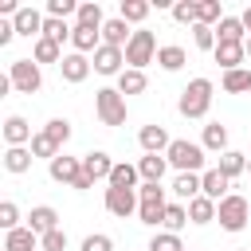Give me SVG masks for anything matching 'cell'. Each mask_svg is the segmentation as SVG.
I'll return each instance as SVG.
<instances>
[{
  "mask_svg": "<svg viewBox=\"0 0 251 251\" xmlns=\"http://www.w3.org/2000/svg\"><path fill=\"white\" fill-rule=\"evenodd\" d=\"M208 106H212V78H192V82L180 90L176 110H180L184 118H204Z\"/></svg>",
  "mask_w": 251,
  "mask_h": 251,
  "instance_id": "1",
  "label": "cell"
},
{
  "mask_svg": "<svg viewBox=\"0 0 251 251\" xmlns=\"http://www.w3.org/2000/svg\"><path fill=\"white\" fill-rule=\"evenodd\" d=\"M165 208H169V200H165L161 184H141L137 188V220L141 224H149V227L165 224Z\"/></svg>",
  "mask_w": 251,
  "mask_h": 251,
  "instance_id": "2",
  "label": "cell"
},
{
  "mask_svg": "<svg viewBox=\"0 0 251 251\" xmlns=\"http://www.w3.org/2000/svg\"><path fill=\"white\" fill-rule=\"evenodd\" d=\"M165 157H169V165L176 173H200L204 169V145H196L188 137H173V145H169Z\"/></svg>",
  "mask_w": 251,
  "mask_h": 251,
  "instance_id": "3",
  "label": "cell"
},
{
  "mask_svg": "<svg viewBox=\"0 0 251 251\" xmlns=\"http://www.w3.org/2000/svg\"><path fill=\"white\" fill-rule=\"evenodd\" d=\"M157 51H161V47H157V35L145 31V27H137L133 39L126 43V67H129V71H141V67H149V63L157 59Z\"/></svg>",
  "mask_w": 251,
  "mask_h": 251,
  "instance_id": "4",
  "label": "cell"
},
{
  "mask_svg": "<svg viewBox=\"0 0 251 251\" xmlns=\"http://www.w3.org/2000/svg\"><path fill=\"white\" fill-rule=\"evenodd\" d=\"M94 110H98L102 126H126V94L118 86L94 90Z\"/></svg>",
  "mask_w": 251,
  "mask_h": 251,
  "instance_id": "5",
  "label": "cell"
},
{
  "mask_svg": "<svg viewBox=\"0 0 251 251\" xmlns=\"http://www.w3.org/2000/svg\"><path fill=\"white\" fill-rule=\"evenodd\" d=\"M216 220H220V227L224 231H243L247 227V220H251V204L243 200V196H224L220 200V208H216Z\"/></svg>",
  "mask_w": 251,
  "mask_h": 251,
  "instance_id": "6",
  "label": "cell"
},
{
  "mask_svg": "<svg viewBox=\"0 0 251 251\" xmlns=\"http://www.w3.org/2000/svg\"><path fill=\"white\" fill-rule=\"evenodd\" d=\"M8 78H12V90H20V94H35L43 86V71L35 59H16L8 67Z\"/></svg>",
  "mask_w": 251,
  "mask_h": 251,
  "instance_id": "7",
  "label": "cell"
},
{
  "mask_svg": "<svg viewBox=\"0 0 251 251\" xmlns=\"http://www.w3.org/2000/svg\"><path fill=\"white\" fill-rule=\"evenodd\" d=\"M47 173H51L55 184H71V188H75V180L82 176V157H67V153H59L55 161H47Z\"/></svg>",
  "mask_w": 251,
  "mask_h": 251,
  "instance_id": "8",
  "label": "cell"
},
{
  "mask_svg": "<svg viewBox=\"0 0 251 251\" xmlns=\"http://www.w3.org/2000/svg\"><path fill=\"white\" fill-rule=\"evenodd\" d=\"M106 212L118 216V220L133 216L137 212V192L133 188H106Z\"/></svg>",
  "mask_w": 251,
  "mask_h": 251,
  "instance_id": "9",
  "label": "cell"
},
{
  "mask_svg": "<svg viewBox=\"0 0 251 251\" xmlns=\"http://www.w3.org/2000/svg\"><path fill=\"white\" fill-rule=\"evenodd\" d=\"M90 63H94V71H98V75H122V71H126V67H122V63H126V51H122V47H106V43H102V47L94 51V59H90Z\"/></svg>",
  "mask_w": 251,
  "mask_h": 251,
  "instance_id": "10",
  "label": "cell"
},
{
  "mask_svg": "<svg viewBox=\"0 0 251 251\" xmlns=\"http://www.w3.org/2000/svg\"><path fill=\"white\" fill-rule=\"evenodd\" d=\"M94 71V63L86 59V55H78V51H71V55H63V63H59V75L67 78V82H86V75Z\"/></svg>",
  "mask_w": 251,
  "mask_h": 251,
  "instance_id": "11",
  "label": "cell"
},
{
  "mask_svg": "<svg viewBox=\"0 0 251 251\" xmlns=\"http://www.w3.org/2000/svg\"><path fill=\"white\" fill-rule=\"evenodd\" d=\"M129 39H133V31H129V24H126L122 16H110V20L102 24V43H106V47H122V51H126Z\"/></svg>",
  "mask_w": 251,
  "mask_h": 251,
  "instance_id": "12",
  "label": "cell"
},
{
  "mask_svg": "<svg viewBox=\"0 0 251 251\" xmlns=\"http://www.w3.org/2000/svg\"><path fill=\"white\" fill-rule=\"evenodd\" d=\"M137 141H141V149H145V153H169V145H173V137H169V129H165V126H141Z\"/></svg>",
  "mask_w": 251,
  "mask_h": 251,
  "instance_id": "13",
  "label": "cell"
},
{
  "mask_svg": "<svg viewBox=\"0 0 251 251\" xmlns=\"http://www.w3.org/2000/svg\"><path fill=\"white\" fill-rule=\"evenodd\" d=\"M227 184H231V180H227L220 169H204V173H200V192H204L208 200H216V204H220L224 196H231Z\"/></svg>",
  "mask_w": 251,
  "mask_h": 251,
  "instance_id": "14",
  "label": "cell"
},
{
  "mask_svg": "<svg viewBox=\"0 0 251 251\" xmlns=\"http://www.w3.org/2000/svg\"><path fill=\"white\" fill-rule=\"evenodd\" d=\"M82 173H86L90 180H110V173H114V161H110V153H102V149L86 153V157H82Z\"/></svg>",
  "mask_w": 251,
  "mask_h": 251,
  "instance_id": "15",
  "label": "cell"
},
{
  "mask_svg": "<svg viewBox=\"0 0 251 251\" xmlns=\"http://www.w3.org/2000/svg\"><path fill=\"white\" fill-rule=\"evenodd\" d=\"M165 169H169V157H165V153H145V157L137 161V173H141L145 184H161Z\"/></svg>",
  "mask_w": 251,
  "mask_h": 251,
  "instance_id": "16",
  "label": "cell"
},
{
  "mask_svg": "<svg viewBox=\"0 0 251 251\" xmlns=\"http://www.w3.org/2000/svg\"><path fill=\"white\" fill-rule=\"evenodd\" d=\"M27 227H31V231L43 239L47 231H55V227H59V212H55L51 204H39V208H31V216H27Z\"/></svg>",
  "mask_w": 251,
  "mask_h": 251,
  "instance_id": "17",
  "label": "cell"
},
{
  "mask_svg": "<svg viewBox=\"0 0 251 251\" xmlns=\"http://www.w3.org/2000/svg\"><path fill=\"white\" fill-rule=\"evenodd\" d=\"M4 251H43V239L31 227H16L4 235Z\"/></svg>",
  "mask_w": 251,
  "mask_h": 251,
  "instance_id": "18",
  "label": "cell"
},
{
  "mask_svg": "<svg viewBox=\"0 0 251 251\" xmlns=\"http://www.w3.org/2000/svg\"><path fill=\"white\" fill-rule=\"evenodd\" d=\"M43 20H47V16H39L35 8H20L12 24H16V35H27V39L35 35V39H39V35H43Z\"/></svg>",
  "mask_w": 251,
  "mask_h": 251,
  "instance_id": "19",
  "label": "cell"
},
{
  "mask_svg": "<svg viewBox=\"0 0 251 251\" xmlns=\"http://www.w3.org/2000/svg\"><path fill=\"white\" fill-rule=\"evenodd\" d=\"M71 43H75V51H78V55H94V51L102 47V31H98V27H82V24H75Z\"/></svg>",
  "mask_w": 251,
  "mask_h": 251,
  "instance_id": "20",
  "label": "cell"
},
{
  "mask_svg": "<svg viewBox=\"0 0 251 251\" xmlns=\"http://www.w3.org/2000/svg\"><path fill=\"white\" fill-rule=\"evenodd\" d=\"M31 126L20 118V114H12L8 122H4V141H8V149H16V145H31Z\"/></svg>",
  "mask_w": 251,
  "mask_h": 251,
  "instance_id": "21",
  "label": "cell"
},
{
  "mask_svg": "<svg viewBox=\"0 0 251 251\" xmlns=\"http://www.w3.org/2000/svg\"><path fill=\"white\" fill-rule=\"evenodd\" d=\"M216 39H220V43H247L243 20H239V16H224V20L216 24Z\"/></svg>",
  "mask_w": 251,
  "mask_h": 251,
  "instance_id": "22",
  "label": "cell"
},
{
  "mask_svg": "<svg viewBox=\"0 0 251 251\" xmlns=\"http://www.w3.org/2000/svg\"><path fill=\"white\" fill-rule=\"evenodd\" d=\"M212 55H216V63H220L224 71H235V67L247 59V47H243V43H216Z\"/></svg>",
  "mask_w": 251,
  "mask_h": 251,
  "instance_id": "23",
  "label": "cell"
},
{
  "mask_svg": "<svg viewBox=\"0 0 251 251\" xmlns=\"http://www.w3.org/2000/svg\"><path fill=\"white\" fill-rule=\"evenodd\" d=\"M184 63H188V51H184L180 43H169V47L157 51V67H161V71H180Z\"/></svg>",
  "mask_w": 251,
  "mask_h": 251,
  "instance_id": "24",
  "label": "cell"
},
{
  "mask_svg": "<svg viewBox=\"0 0 251 251\" xmlns=\"http://www.w3.org/2000/svg\"><path fill=\"white\" fill-rule=\"evenodd\" d=\"M137 180H141L137 165H126V161H122V165H114V173H110L106 184H110V188H133V192H137Z\"/></svg>",
  "mask_w": 251,
  "mask_h": 251,
  "instance_id": "25",
  "label": "cell"
},
{
  "mask_svg": "<svg viewBox=\"0 0 251 251\" xmlns=\"http://www.w3.org/2000/svg\"><path fill=\"white\" fill-rule=\"evenodd\" d=\"M31 59H35V63H63V47H59L55 39L39 35V39H35V47H31Z\"/></svg>",
  "mask_w": 251,
  "mask_h": 251,
  "instance_id": "26",
  "label": "cell"
},
{
  "mask_svg": "<svg viewBox=\"0 0 251 251\" xmlns=\"http://www.w3.org/2000/svg\"><path fill=\"white\" fill-rule=\"evenodd\" d=\"M31 161H35V157H31V149H27V145H16V149H8V153H4V169H8V173H16V176H20V173H27V169H31Z\"/></svg>",
  "mask_w": 251,
  "mask_h": 251,
  "instance_id": "27",
  "label": "cell"
},
{
  "mask_svg": "<svg viewBox=\"0 0 251 251\" xmlns=\"http://www.w3.org/2000/svg\"><path fill=\"white\" fill-rule=\"evenodd\" d=\"M173 192L180 196V200H196L200 196V173H176V180H173Z\"/></svg>",
  "mask_w": 251,
  "mask_h": 251,
  "instance_id": "28",
  "label": "cell"
},
{
  "mask_svg": "<svg viewBox=\"0 0 251 251\" xmlns=\"http://www.w3.org/2000/svg\"><path fill=\"white\" fill-rule=\"evenodd\" d=\"M216 208H220V204L200 192V196L188 204V220H192V224H212V220H216Z\"/></svg>",
  "mask_w": 251,
  "mask_h": 251,
  "instance_id": "29",
  "label": "cell"
},
{
  "mask_svg": "<svg viewBox=\"0 0 251 251\" xmlns=\"http://www.w3.org/2000/svg\"><path fill=\"white\" fill-rule=\"evenodd\" d=\"M200 145L212 149V153H227V126H220V122L204 126V141H200Z\"/></svg>",
  "mask_w": 251,
  "mask_h": 251,
  "instance_id": "30",
  "label": "cell"
},
{
  "mask_svg": "<svg viewBox=\"0 0 251 251\" xmlns=\"http://www.w3.org/2000/svg\"><path fill=\"white\" fill-rule=\"evenodd\" d=\"M75 20H78L82 27H98V31H102V24H106V20H102V4H98V0H82Z\"/></svg>",
  "mask_w": 251,
  "mask_h": 251,
  "instance_id": "31",
  "label": "cell"
},
{
  "mask_svg": "<svg viewBox=\"0 0 251 251\" xmlns=\"http://www.w3.org/2000/svg\"><path fill=\"white\" fill-rule=\"evenodd\" d=\"M216 169H220L227 180H235V176L247 169V157H243V153H235V149H227V153H220V165H216Z\"/></svg>",
  "mask_w": 251,
  "mask_h": 251,
  "instance_id": "32",
  "label": "cell"
},
{
  "mask_svg": "<svg viewBox=\"0 0 251 251\" xmlns=\"http://www.w3.org/2000/svg\"><path fill=\"white\" fill-rule=\"evenodd\" d=\"M224 90H227V94H243V90H251V71H247V67L224 71Z\"/></svg>",
  "mask_w": 251,
  "mask_h": 251,
  "instance_id": "33",
  "label": "cell"
},
{
  "mask_svg": "<svg viewBox=\"0 0 251 251\" xmlns=\"http://www.w3.org/2000/svg\"><path fill=\"white\" fill-rule=\"evenodd\" d=\"M149 8H153V4H145V0H122V4H118V16H122L126 24H141V20L149 16Z\"/></svg>",
  "mask_w": 251,
  "mask_h": 251,
  "instance_id": "34",
  "label": "cell"
},
{
  "mask_svg": "<svg viewBox=\"0 0 251 251\" xmlns=\"http://www.w3.org/2000/svg\"><path fill=\"white\" fill-rule=\"evenodd\" d=\"M145 86H149V82H145V71H129V67H126V71L118 75V90H122V94H141Z\"/></svg>",
  "mask_w": 251,
  "mask_h": 251,
  "instance_id": "35",
  "label": "cell"
},
{
  "mask_svg": "<svg viewBox=\"0 0 251 251\" xmlns=\"http://www.w3.org/2000/svg\"><path fill=\"white\" fill-rule=\"evenodd\" d=\"M224 20V8H220V0H200L196 4V24H220Z\"/></svg>",
  "mask_w": 251,
  "mask_h": 251,
  "instance_id": "36",
  "label": "cell"
},
{
  "mask_svg": "<svg viewBox=\"0 0 251 251\" xmlns=\"http://www.w3.org/2000/svg\"><path fill=\"white\" fill-rule=\"evenodd\" d=\"M43 133H47V137H51V141L63 149V145L71 141V122H67V118H51V122L43 126Z\"/></svg>",
  "mask_w": 251,
  "mask_h": 251,
  "instance_id": "37",
  "label": "cell"
},
{
  "mask_svg": "<svg viewBox=\"0 0 251 251\" xmlns=\"http://www.w3.org/2000/svg\"><path fill=\"white\" fill-rule=\"evenodd\" d=\"M27 149H31V157H47V161H55V157L63 153V149H59V145H55V141H51L47 133H35Z\"/></svg>",
  "mask_w": 251,
  "mask_h": 251,
  "instance_id": "38",
  "label": "cell"
},
{
  "mask_svg": "<svg viewBox=\"0 0 251 251\" xmlns=\"http://www.w3.org/2000/svg\"><path fill=\"white\" fill-rule=\"evenodd\" d=\"M184 224H188V208H184V204H169V208H165V231L176 235Z\"/></svg>",
  "mask_w": 251,
  "mask_h": 251,
  "instance_id": "39",
  "label": "cell"
},
{
  "mask_svg": "<svg viewBox=\"0 0 251 251\" xmlns=\"http://www.w3.org/2000/svg\"><path fill=\"white\" fill-rule=\"evenodd\" d=\"M71 31H75V27H67V20H51V16L43 20V35L55 39L59 47H63V39H71Z\"/></svg>",
  "mask_w": 251,
  "mask_h": 251,
  "instance_id": "40",
  "label": "cell"
},
{
  "mask_svg": "<svg viewBox=\"0 0 251 251\" xmlns=\"http://www.w3.org/2000/svg\"><path fill=\"white\" fill-rule=\"evenodd\" d=\"M192 43H196L200 51H216V43H220V39H216V27L196 24V27H192Z\"/></svg>",
  "mask_w": 251,
  "mask_h": 251,
  "instance_id": "41",
  "label": "cell"
},
{
  "mask_svg": "<svg viewBox=\"0 0 251 251\" xmlns=\"http://www.w3.org/2000/svg\"><path fill=\"white\" fill-rule=\"evenodd\" d=\"M47 16H51V20H67V16H78V4H75V0H47Z\"/></svg>",
  "mask_w": 251,
  "mask_h": 251,
  "instance_id": "42",
  "label": "cell"
},
{
  "mask_svg": "<svg viewBox=\"0 0 251 251\" xmlns=\"http://www.w3.org/2000/svg\"><path fill=\"white\" fill-rule=\"evenodd\" d=\"M0 227H4V235L20 227V208H16L12 200H4V204H0Z\"/></svg>",
  "mask_w": 251,
  "mask_h": 251,
  "instance_id": "43",
  "label": "cell"
},
{
  "mask_svg": "<svg viewBox=\"0 0 251 251\" xmlns=\"http://www.w3.org/2000/svg\"><path fill=\"white\" fill-rule=\"evenodd\" d=\"M149 251H184V243H180V235H173V231H161V235H153Z\"/></svg>",
  "mask_w": 251,
  "mask_h": 251,
  "instance_id": "44",
  "label": "cell"
},
{
  "mask_svg": "<svg viewBox=\"0 0 251 251\" xmlns=\"http://www.w3.org/2000/svg\"><path fill=\"white\" fill-rule=\"evenodd\" d=\"M173 20H176V24H192V27H196V4H192V0L173 4Z\"/></svg>",
  "mask_w": 251,
  "mask_h": 251,
  "instance_id": "45",
  "label": "cell"
},
{
  "mask_svg": "<svg viewBox=\"0 0 251 251\" xmlns=\"http://www.w3.org/2000/svg\"><path fill=\"white\" fill-rule=\"evenodd\" d=\"M78 251H114V239H110V235H102V231H98V235H86V239H82V247H78Z\"/></svg>",
  "mask_w": 251,
  "mask_h": 251,
  "instance_id": "46",
  "label": "cell"
},
{
  "mask_svg": "<svg viewBox=\"0 0 251 251\" xmlns=\"http://www.w3.org/2000/svg\"><path fill=\"white\" fill-rule=\"evenodd\" d=\"M43 251H67V231H63V227L47 231V235H43Z\"/></svg>",
  "mask_w": 251,
  "mask_h": 251,
  "instance_id": "47",
  "label": "cell"
},
{
  "mask_svg": "<svg viewBox=\"0 0 251 251\" xmlns=\"http://www.w3.org/2000/svg\"><path fill=\"white\" fill-rule=\"evenodd\" d=\"M12 39H16V24L12 20H0V47H8Z\"/></svg>",
  "mask_w": 251,
  "mask_h": 251,
  "instance_id": "48",
  "label": "cell"
},
{
  "mask_svg": "<svg viewBox=\"0 0 251 251\" xmlns=\"http://www.w3.org/2000/svg\"><path fill=\"white\" fill-rule=\"evenodd\" d=\"M239 20H243V27H247V35H251V8H243V16H239Z\"/></svg>",
  "mask_w": 251,
  "mask_h": 251,
  "instance_id": "49",
  "label": "cell"
},
{
  "mask_svg": "<svg viewBox=\"0 0 251 251\" xmlns=\"http://www.w3.org/2000/svg\"><path fill=\"white\" fill-rule=\"evenodd\" d=\"M243 47H247V59H251V35H247V43H243Z\"/></svg>",
  "mask_w": 251,
  "mask_h": 251,
  "instance_id": "50",
  "label": "cell"
},
{
  "mask_svg": "<svg viewBox=\"0 0 251 251\" xmlns=\"http://www.w3.org/2000/svg\"><path fill=\"white\" fill-rule=\"evenodd\" d=\"M239 251H251V247H239Z\"/></svg>",
  "mask_w": 251,
  "mask_h": 251,
  "instance_id": "51",
  "label": "cell"
},
{
  "mask_svg": "<svg viewBox=\"0 0 251 251\" xmlns=\"http://www.w3.org/2000/svg\"><path fill=\"white\" fill-rule=\"evenodd\" d=\"M247 169H251V157H247Z\"/></svg>",
  "mask_w": 251,
  "mask_h": 251,
  "instance_id": "52",
  "label": "cell"
}]
</instances>
